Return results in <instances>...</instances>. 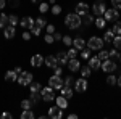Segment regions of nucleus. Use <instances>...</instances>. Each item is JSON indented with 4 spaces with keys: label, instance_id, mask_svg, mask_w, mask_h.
<instances>
[{
    "label": "nucleus",
    "instance_id": "nucleus-1",
    "mask_svg": "<svg viewBox=\"0 0 121 119\" xmlns=\"http://www.w3.org/2000/svg\"><path fill=\"white\" fill-rule=\"evenodd\" d=\"M82 24V16H79L78 13H68L65 18V26L69 29H78Z\"/></svg>",
    "mask_w": 121,
    "mask_h": 119
},
{
    "label": "nucleus",
    "instance_id": "nucleus-2",
    "mask_svg": "<svg viewBox=\"0 0 121 119\" xmlns=\"http://www.w3.org/2000/svg\"><path fill=\"white\" fill-rule=\"evenodd\" d=\"M40 97H42L44 101H53L55 100V89H52L50 85H48V87H42Z\"/></svg>",
    "mask_w": 121,
    "mask_h": 119
},
{
    "label": "nucleus",
    "instance_id": "nucleus-3",
    "mask_svg": "<svg viewBox=\"0 0 121 119\" xmlns=\"http://www.w3.org/2000/svg\"><path fill=\"white\" fill-rule=\"evenodd\" d=\"M103 44H105V42H103V39L94 36V37H91V39H89V42H87V47H89L91 50H99V52H100V50L103 48Z\"/></svg>",
    "mask_w": 121,
    "mask_h": 119
},
{
    "label": "nucleus",
    "instance_id": "nucleus-4",
    "mask_svg": "<svg viewBox=\"0 0 121 119\" xmlns=\"http://www.w3.org/2000/svg\"><path fill=\"white\" fill-rule=\"evenodd\" d=\"M107 10V5L103 0H95V3L92 5V11H94V16H103Z\"/></svg>",
    "mask_w": 121,
    "mask_h": 119
},
{
    "label": "nucleus",
    "instance_id": "nucleus-5",
    "mask_svg": "<svg viewBox=\"0 0 121 119\" xmlns=\"http://www.w3.org/2000/svg\"><path fill=\"white\" fill-rule=\"evenodd\" d=\"M103 18H105V21L115 23V21H118V18H120V11L116 8H107L105 13H103Z\"/></svg>",
    "mask_w": 121,
    "mask_h": 119
},
{
    "label": "nucleus",
    "instance_id": "nucleus-6",
    "mask_svg": "<svg viewBox=\"0 0 121 119\" xmlns=\"http://www.w3.org/2000/svg\"><path fill=\"white\" fill-rule=\"evenodd\" d=\"M31 82H32V74L29 73V71H21V74L18 76V84L23 85V87H26Z\"/></svg>",
    "mask_w": 121,
    "mask_h": 119
},
{
    "label": "nucleus",
    "instance_id": "nucleus-7",
    "mask_svg": "<svg viewBox=\"0 0 121 119\" xmlns=\"http://www.w3.org/2000/svg\"><path fill=\"white\" fill-rule=\"evenodd\" d=\"M116 69H118V64L115 63L113 60H105V61H102V71H105L107 74L115 73Z\"/></svg>",
    "mask_w": 121,
    "mask_h": 119
},
{
    "label": "nucleus",
    "instance_id": "nucleus-8",
    "mask_svg": "<svg viewBox=\"0 0 121 119\" xmlns=\"http://www.w3.org/2000/svg\"><path fill=\"white\" fill-rule=\"evenodd\" d=\"M48 85L52 87V89H56V90H60L63 85H65V81L60 77V76H56V74H53L50 79H48Z\"/></svg>",
    "mask_w": 121,
    "mask_h": 119
},
{
    "label": "nucleus",
    "instance_id": "nucleus-9",
    "mask_svg": "<svg viewBox=\"0 0 121 119\" xmlns=\"http://www.w3.org/2000/svg\"><path fill=\"white\" fill-rule=\"evenodd\" d=\"M74 90L79 92V93H84L87 90V79L86 77H81V79H78L74 82Z\"/></svg>",
    "mask_w": 121,
    "mask_h": 119
},
{
    "label": "nucleus",
    "instance_id": "nucleus-10",
    "mask_svg": "<svg viewBox=\"0 0 121 119\" xmlns=\"http://www.w3.org/2000/svg\"><path fill=\"white\" fill-rule=\"evenodd\" d=\"M48 118L61 119L63 118V110H61L60 106H52V108H48Z\"/></svg>",
    "mask_w": 121,
    "mask_h": 119
},
{
    "label": "nucleus",
    "instance_id": "nucleus-11",
    "mask_svg": "<svg viewBox=\"0 0 121 119\" xmlns=\"http://www.w3.org/2000/svg\"><path fill=\"white\" fill-rule=\"evenodd\" d=\"M74 13H78L79 16H84L86 13H89V5H87V3H84V2H79V3H76Z\"/></svg>",
    "mask_w": 121,
    "mask_h": 119
},
{
    "label": "nucleus",
    "instance_id": "nucleus-12",
    "mask_svg": "<svg viewBox=\"0 0 121 119\" xmlns=\"http://www.w3.org/2000/svg\"><path fill=\"white\" fill-rule=\"evenodd\" d=\"M68 68H69L71 73L79 71V69H81V63H79V60H78V58H69V60H68Z\"/></svg>",
    "mask_w": 121,
    "mask_h": 119
},
{
    "label": "nucleus",
    "instance_id": "nucleus-13",
    "mask_svg": "<svg viewBox=\"0 0 121 119\" xmlns=\"http://www.w3.org/2000/svg\"><path fill=\"white\" fill-rule=\"evenodd\" d=\"M44 63H45V60H44V56H42V55L31 56V66H32V68H40Z\"/></svg>",
    "mask_w": 121,
    "mask_h": 119
},
{
    "label": "nucleus",
    "instance_id": "nucleus-14",
    "mask_svg": "<svg viewBox=\"0 0 121 119\" xmlns=\"http://www.w3.org/2000/svg\"><path fill=\"white\" fill-rule=\"evenodd\" d=\"M34 24H36V21L31 18V16H26V18H23L21 21H19V26H21L23 29H31Z\"/></svg>",
    "mask_w": 121,
    "mask_h": 119
},
{
    "label": "nucleus",
    "instance_id": "nucleus-15",
    "mask_svg": "<svg viewBox=\"0 0 121 119\" xmlns=\"http://www.w3.org/2000/svg\"><path fill=\"white\" fill-rule=\"evenodd\" d=\"M56 61H58V66H63V64H68V53L66 52H58L56 53Z\"/></svg>",
    "mask_w": 121,
    "mask_h": 119
},
{
    "label": "nucleus",
    "instance_id": "nucleus-16",
    "mask_svg": "<svg viewBox=\"0 0 121 119\" xmlns=\"http://www.w3.org/2000/svg\"><path fill=\"white\" fill-rule=\"evenodd\" d=\"M89 66H91V69H99V68H102V60L99 56H91L89 58Z\"/></svg>",
    "mask_w": 121,
    "mask_h": 119
},
{
    "label": "nucleus",
    "instance_id": "nucleus-17",
    "mask_svg": "<svg viewBox=\"0 0 121 119\" xmlns=\"http://www.w3.org/2000/svg\"><path fill=\"white\" fill-rule=\"evenodd\" d=\"M86 45H87V42L84 40L82 37H76V39H73V47L78 48V50H84Z\"/></svg>",
    "mask_w": 121,
    "mask_h": 119
},
{
    "label": "nucleus",
    "instance_id": "nucleus-18",
    "mask_svg": "<svg viewBox=\"0 0 121 119\" xmlns=\"http://www.w3.org/2000/svg\"><path fill=\"white\" fill-rule=\"evenodd\" d=\"M15 34H16V31H15V26H11V24H8L7 28L3 29V37L5 39H13Z\"/></svg>",
    "mask_w": 121,
    "mask_h": 119
},
{
    "label": "nucleus",
    "instance_id": "nucleus-19",
    "mask_svg": "<svg viewBox=\"0 0 121 119\" xmlns=\"http://www.w3.org/2000/svg\"><path fill=\"white\" fill-rule=\"evenodd\" d=\"M45 66H48V68H56L58 66V61H56V56L50 55V56H45Z\"/></svg>",
    "mask_w": 121,
    "mask_h": 119
},
{
    "label": "nucleus",
    "instance_id": "nucleus-20",
    "mask_svg": "<svg viewBox=\"0 0 121 119\" xmlns=\"http://www.w3.org/2000/svg\"><path fill=\"white\" fill-rule=\"evenodd\" d=\"M55 100H56V106H60L61 110L68 108V98H66V97L60 95V97H55Z\"/></svg>",
    "mask_w": 121,
    "mask_h": 119
},
{
    "label": "nucleus",
    "instance_id": "nucleus-21",
    "mask_svg": "<svg viewBox=\"0 0 121 119\" xmlns=\"http://www.w3.org/2000/svg\"><path fill=\"white\" fill-rule=\"evenodd\" d=\"M60 95H63L66 98H71V97H73V89H71L69 85H63V87L60 89Z\"/></svg>",
    "mask_w": 121,
    "mask_h": 119
},
{
    "label": "nucleus",
    "instance_id": "nucleus-22",
    "mask_svg": "<svg viewBox=\"0 0 121 119\" xmlns=\"http://www.w3.org/2000/svg\"><path fill=\"white\" fill-rule=\"evenodd\" d=\"M5 79H7L8 82H16V81H18V74H16L15 69H13V71H8V73L5 74Z\"/></svg>",
    "mask_w": 121,
    "mask_h": 119
},
{
    "label": "nucleus",
    "instance_id": "nucleus-23",
    "mask_svg": "<svg viewBox=\"0 0 121 119\" xmlns=\"http://www.w3.org/2000/svg\"><path fill=\"white\" fill-rule=\"evenodd\" d=\"M29 90H31V93H40L42 85H40L39 82H31L29 84Z\"/></svg>",
    "mask_w": 121,
    "mask_h": 119
},
{
    "label": "nucleus",
    "instance_id": "nucleus-24",
    "mask_svg": "<svg viewBox=\"0 0 121 119\" xmlns=\"http://www.w3.org/2000/svg\"><path fill=\"white\" fill-rule=\"evenodd\" d=\"M113 39H115V32H113L112 29H110V31H107V32H105V36H103V42H105V44H112Z\"/></svg>",
    "mask_w": 121,
    "mask_h": 119
},
{
    "label": "nucleus",
    "instance_id": "nucleus-25",
    "mask_svg": "<svg viewBox=\"0 0 121 119\" xmlns=\"http://www.w3.org/2000/svg\"><path fill=\"white\" fill-rule=\"evenodd\" d=\"M79 71H81V77H86V79L92 74V69H91V66H89V64H87V66H82Z\"/></svg>",
    "mask_w": 121,
    "mask_h": 119
},
{
    "label": "nucleus",
    "instance_id": "nucleus-26",
    "mask_svg": "<svg viewBox=\"0 0 121 119\" xmlns=\"http://www.w3.org/2000/svg\"><path fill=\"white\" fill-rule=\"evenodd\" d=\"M82 24H86V26H89V24H92L94 21H95V16H92V15H89V13H86L82 16Z\"/></svg>",
    "mask_w": 121,
    "mask_h": 119
},
{
    "label": "nucleus",
    "instance_id": "nucleus-27",
    "mask_svg": "<svg viewBox=\"0 0 121 119\" xmlns=\"http://www.w3.org/2000/svg\"><path fill=\"white\" fill-rule=\"evenodd\" d=\"M7 26H8V16L5 13H0V28L5 29Z\"/></svg>",
    "mask_w": 121,
    "mask_h": 119
},
{
    "label": "nucleus",
    "instance_id": "nucleus-28",
    "mask_svg": "<svg viewBox=\"0 0 121 119\" xmlns=\"http://www.w3.org/2000/svg\"><path fill=\"white\" fill-rule=\"evenodd\" d=\"M94 23H95V26H97L99 29H103V28H105V24H107V21H105V18H100V16H97Z\"/></svg>",
    "mask_w": 121,
    "mask_h": 119
},
{
    "label": "nucleus",
    "instance_id": "nucleus-29",
    "mask_svg": "<svg viewBox=\"0 0 121 119\" xmlns=\"http://www.w3.org/2000/svg\"><path fill=\"white\" fill-rule=\"evenodd\" d=\"M112 31L115 32V36H121V21H115Z\"/></svg>",
    "mask_w": 121,
    "mask_h": 119
},
{
    "label": "nucleus",
    "instance_id": "nucleus-30",
    "mask_svg": "<svg viewBox=\"0 0 121 119\" xmlns=\"http://www.w3.org/2000/svg\"><path fill=\"white\" fill-rule=\"evenodd\" d=\"M34 118V113L31 110H23V113H21V119H32Z\"/></svg>",
    "mask_w": 121,
    "mask_h": 119
},
{
    "label": "nucleus",
    "instance_id": "nucleus-31",
    "mask_svg": "<svg viewBox=\"0 0 121 119\" xmlns=\"http://www.w3.org/2000/svg\"><path fill=\"white\" fill-rule=\"evenodd\" d=\"M107 84H108V85H115V84H118V77H115L113 73L108 74V77H107Z\"/></svg>",
    "mask_w": 121,
    "mask_h": 119
},
{
    "label": "nucleus",
    "instance_id": "nucleus-32",
    "mask_svg": "<svg viewBox=\"0 0 121 119\" xmlns=\"http://www.w3.org/2000/svg\"><path fill=\"white\" fill-rule=\"evenodd\" d=\"M19 106H21L23 110H31V108H32V101L31 100H23Z\"/></svg>",
    "mask_w": 121,
    "mask_h": 119
},
{
    "label": "nucleus",
    "instance_id": "nucleus-33",
    "mask_svg": "<svg viewBox=\"0 0 121 119\" xmlns=\"http://www.w3.org/2000/svg\"><path fill=\"white\" fill-rule=\"evenodd\" d=\"M91 52H92V50H91L89 47L84 48V50H81V56H82V60H89V58H91Z\"/></svg>",
    "mask_w": 121,
    "mask_h": 119
},
{
    "label": "nucleus",
    "instance_id": "nucleus-34",
    "mask_svg": "<svg viewBox=\"0 0 121 119\" xmlns=\"http://www.w3.org/2000/svg\"><path fill=\"white\" fill-rule=\"evenodd\" d=\"M112 44L115 45V48H116V50H121V36H116L115 39H113Z\"/></svg>",
    "mask_w": 121,
    "mask_h": 119
},
{
    "label": "nucleus",
    "instance_id": "nucleus-35",
    "mask_svg": "<svg viewBox=\"0 0 121 119\" xmlns=\"http://www.w3.org/2000/svg\"><path fill=\"white\" fill-rule=\"evenodd\" d=\"M66 53H68V58H76V56H78V48L69 47V50H68Z\"/></svg>",
    "mask_w": 121,
    "mask_h": 119
},
{
    "label": "nucleus",
    "instance_id": "nucleus-36",
    "mask_svg": "<svg viewBox=\"0 0 121 119\" xmlns=\"http://www.w3.org/2000/svg\"><path fill=\"white\" fill-rule=\"evenodd\" d=\"M8 24L16 26V24H18V16H16V15H10L8 16Z\"/></svg>",
    "mask_w": 121,
    "mask_h": 119
},
{
    "label": "nucleus",
    "instance_id": "nucleus-37",
    "mask_svg": "<svg viewBox=\"0 0 121 119\" xmlns=\"http://www.w3.org/2000/svg\"><path fill=\"white\" fill-rule=\"evenodd\" d=\"M29 31H31V34H32V36H40V31H42V29L39 28L37 24H34V26L29 29Z\"/></svg>",
    "mask_w": 121,
    "mask_h": 119
},
{
    "label": "nucleus",
    "instance_id": "nucleus-38",
    "mask_svg": "<svg viewBox=\"0 0 121 119\" xmlns=\"http://www.w3.org/2000/svg\"><path fill=\"white\" fill-rule=\"evenodd\" d=\"M36 24H37V26H39L40 29H44V28L47 26V21H45V18H37V19H36Z\"/></svg>",
    "mask_w": 121,
    "mask_h": 119
},
{
    "label": "nucleus",
    "instance_id": "nucleus-39",
    "mask_svg": "<svg viewBox=\"0 0 121 119\" xmlns=\"http://www.w3.org/2000/svg\"><path fill=\"white\" fill-rule=\"evenodd\" d=\"M61 40H63V44H65L66 47H71V45H73V39H71L69 36H63Z\"/></svg>",
    "mask_w": 121,
    "mask_h": 119
},
{
    "label": "nucleus",
    "instance_id": "nucleus-40",
    "mask_svg": "<svg viewBox=\"0 0 121 119\" xmlns=\"http://www.w3.org/2000/svg\"><path fill=\"white\" fill-rule=\"evenodd\" d=\"M99 58H100L102 61H105V60H108V58H110V55H108V52H107V50H100V53H99Z\"/></svg>",
    "mask_w": 121,
    "mask_h": 119
},
{
    "label": "nucleus",
    "instance_id": "nucleus-41",
    "mask_svg": "<svg viewBox=\"0 0 121 119\" xmlns=\"http://www.w3.org/2000/svg\"><path fill=\"white\" fill-rule=\"evenodd\" d=\"M48 8H50V7H48L47 3H42V2L39 3V11H40V13H47V11H48Z\"/></svg>",
    "mask_w": 121,
    "mask_h": 119
},
{
    "label": "nucleus",
    "instance_id": "nucleus-42",
    "mask_svg": "<svg viewBox=\"0 0 121 119\" xmlns=\"http://www.w3.org/2000/svg\"><path fill=\"white\" fill-rule=\"evenodd\" d=\"M74 82H76V79L73 77V76H68V77L65 79V85H69V87L74 85Z\"/></svg>",
    "mask_w": 121,
    "mask_h": 119
},
{
    "label": "nucleus",
    "instance_id": "nucleus-43",
    "mask_svg": "<svg viewBox=\"0 0 121 119\" xmlns=\"http://www.w3.org/2000/svg\"><path fill=\"white\" fill-rule=\"evenodd\" d=\"M44 40H45V44H53L55 42V37H53V34H47L44 37Z\"/></svg>",
    "mask_w": 121,
    "mask_h": 119
},
{
    "label": "nucleus",
    "instance_id": "nucleus-44",
    "mask_svg": "<svg viewBox=\"0 0 121 119\" xmlns=\"http://www.w3.org/2000/svg\"><path fill=\"white\" fill-rule=\"evenodd\" d=\"M108 55L112 56V58H120V50H116V48H113V50H110V52H108Z\"/></svg>",
    "mask_w": 121,
    "mask_h": 119
},
{
    "label": "nucleus",
    "instance_id": "nucleus-45",
    "mask_svg": "<svg viewBox=\"0 0 121 119\" xmlns=\"http://www.w3.org/2000/svg\"><path fill=\"white\" fill-rule=\"evenodd\" d=\"M52 13H53V15H60V13H61V7H60V5H53V7H52Z\"/></svg>",
    "mask_w": 121,
    "mask_h": 119
},
{
    "label": "nucleus",
    "instance_id": "nucleus-46",
    "mask_svg": "<svg viewBox=\"0 0 121 119\" xmlns=\"http://www.w3.org/2000/svg\"><path fill=\"white\" fill-rule=\"evenodd\" d=\"M112 5H113V8H116L120 11L121 10V0H112Z\"/></svg>",
    "mask_w": 121,
    "mask_h": 119
},
{
    "label": "nucleus",
    "instance_id": "nucleus-47",
    "mask_svg": "<svg viewBox=\"0 0 121 119\" xmlns=\"http://www.w3.org/2000/svg\"><path fill=\"white\" fill-rule=\"evenodd\" d=\"M45 31H47V34H53V32H55V26H53V24H47Z\"/></svg>",
    "mask_w": 121,
    "mask_h": 119
},
{
    "label": "nucleus",
    "instance_id": "nucleus-48",
    "mask_svg": "<svg viewBox=\"0 0 121 119\" xmlns=\"http://www.w3.org/2000/svg\"><path fill=\"white\" fill-rule=\"evenodd\" d=\"M2 118L3 119H11L13 116H11V113H8V111H3V113H2Z\"/></svg>",
    "mask_w": 121,
    "mask_h": 119
},
{
    "label": "nucleus",
    "instance_id": "nucleus-49",
    "mask_svg": "<svg viewBox=\"0 0 121 119\" xmlns=\"http://www.w3.org/2000/svg\"><path fill=\"white\" fill-rule=\"evenodd\" d=\"M53 37H55V40H56V42H58V40H61V39H63V36H61V34H60V32H56V31H55V32H53Z\"/></svg>",
    "mask_w": 121,
    "mask_h": 119
},
{
    "label": "nucleus",
    "instance_id": "nucleus-50",
    "mask_svg": "<svg viewBox=\"0 0 121 119\" xmlns=\"http://www.w3.org/2000/svg\"><path fill=\"white\" fill-rule=\"evenodd\" d=\"M53 69H55V74H56V76H61V73H63V69H61L60 66H56V68H53Z\"/></svg>",
    "mask_w": 121,
    "mask_h": 119
},
{
    "label": "nucleus",
    "instance_id": "nucleus-51",
    "mask_svg": "<svg viewBox=\"0 0 121 119\" xmlns=\"http://www.w3.org/2000/svg\"><path fill=\"white\" fill-rule=\"evenodd\" d=\"M23 39H24V40H29V39H31V34H29L28 31H24V32H23Z\"/></svg>",
    "mask_w": 121,
    "mask_h": 119
},
{
    "label": "nucleus",
    "instance_id": "nucleus-52",
    "mask_svg": "<svg viewBox=\"0 0 121 119\" xmlns=\"http://www.w3.org/2000/svg\"><path fill=\"white\" fill-rule=\"evenodd\" d=\"M5 5H7V0H0V10L5 8Z\"/></svg>",
    "mask_w": 121,
    "mask_h": 119
},
{
    "label": "nucleus",
    "instance_id": "nucleus-53",
    "mask_svg": "<svg viewBox=\"0 0 121 119\" xmlns=\"http://www.w3.org/2000/svg\"><path fill=\"white\" fill-rule=\"evenodd\" d=\"M10 3H11V7H18V5H19V2H18V0H11Z\"/></svg>",
    "mask_w": 121,
    "mask_h": 119
},
{
    "label": "nucleus",
    "instance_id": "nucleus-54",
    "mask_svg": "<svg viewBox=\"0 0 121 119\" xmlns=\"http://www.w3.org/2000/svg\"><path fill=\"white\" fill-rule=\"evenodd\" d=\"M68 119H78V114L73 113V114H69V116H68Z\"/></svg>",
    "mask_w": 121,
    "mask_h": 119
},
{
    "label": "nucleus",
    "instance_id": "nucleus-55",
    "mask_svg": "<svg viewBox=\"0 0 121 119\" xmlns=\"http://www.w3.org/2000/svg\"><path fill=\"white\" fill-rule=\"evenodd\" d=\"M15 71H16V74H18V76H19V74H21V71H23V69H21V68H15Z\"/></svg>",
    "mask_w": 121,
    "mask_h": 119
},
{
    "label": "nucleus",
    "instance_id": "nucleus-56",
    "mask_svg": "<svg viewBox=\"0 0 121 119\" xmlns=\"http://www.w3.org/2000/svg\"><path fill=\"white\" fill-rule=\"evenodd\" d=\"M118 85H120V87H121V76H120V77H118Z\"/></svg>",
    "mask_w": 121,
    "mask_h": 119
},
{
    "label": "nucleus",
    "instance_id": "nucleus-57",
    "mask_svg": "<svg viewBox=\"0 0 121 119\" xmlns=\"http://www.w3.org/2000/svg\"><path fill=\"white\" fill-rule=\"evenodd\" d=\"M32 3H40V0H31Z\"/></svg>",
    "mask_w": 121,
    "mask_h": 119
},
{
    "label": "nucleus",
    "instance_id": "nucleus-58",
    "mask_svg": "<svg viewBox=\"0 0 121 119\" xmlns=\"http://www.w3.org/2000/svg\"><path fill=\"white\" fill-rule=\"evenodd\" d=\"M120 61H121V55H120Z\"/></svg>",
    "mask_w": 121,
    "mask_h": 119
}]
</instances>
